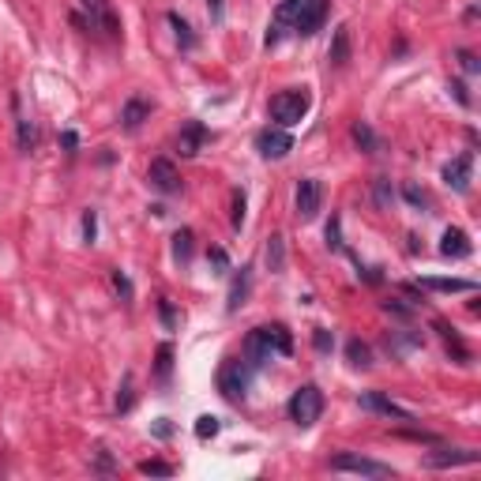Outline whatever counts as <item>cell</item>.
Returning <instances> with one entry per match:
<instances>
[{"instance_id": "6da1fadb", "label": "cell", "mask_w": 481, "mask_h": 481, "mask_svg": "<svg viewBox=\"0 0 481 481\" xmlns=\"http://www.w3.org/2000/svg\"><path fill=\"white\" fill-rule=\"evenodd\" d=\"M290 354H294V335L286 331L282 323L256 328V331H248V339H245L248 369H263V365H271L274 357H290Z\"/></svg>"}, {"instance_id": "7a4b0ae2", "label": "cell", "mask_w": 481, "mask_h": 481, "mask_svg": "<svg viewBox=\"0 0 481 481\" xmlns=\"http://www.w3.org/2000/svg\"><path fill=\"white\" fill-rule=\"evenodd\" d=\"M323 19H328V0H282L279 8H274V23L286 30L294 27L297 34H316L323 27Z\"/></svg>"}, {"instance_id": "3957f363", "label": "cell", "mask_w": 481, "mask_h": 481, "mask_svg": "<svg viewBox=\"0 0 481 481\" xmlns=\"http://www.w3.org/2000/svg\"><path fill=\"white\" fill-rule=\"evenodd\" d=\"M312 110V94L308 87H290V91H279L271 98V117L279 120V128H294L308 117Z\"/></svg>"}, {"instance_id": "277c9868", "label": "cell", "mask_w": 481, "mask_h": 481, "mask_svg": "<svg viewBox=\"0 0 481 481\" xmlns=\"http://www.w3.org/2000/svg\"><path fill=\"white\" fill-rule=\"evenodd\" d=\"M320 414H323V391L316 383H301L290 399V421L297 429H308L320 421Z\"/></svg>"}, {"instance_id": "5b68a950", "label": "cell", "mask_w": 481, "mask_h": 481, "mask_svg": "<svg viewBox=\"0 0 481 481\" xmlns=\"http://www.w3.org/2000/svg\"><path fill=\"white\" fill-rule=\"evenodd\" d=\"M248 376H252V369H248L245 357H226L222 369H219V391H222L230 402H245Z\"/></svg>"}, {"instance_id": "8992f818", "label": "cell", "mask_w": 481, "mask_h": 481, "mask_svg": "<svg viewBox=\"0 0 481 481\" xmlns=\"http://www.w3.org/2000/svg\"><path fill=\"white\" fill-rule=\"evenodd\" d=\"M331 470L339 474H361V477H395V470L388 463H376V459H365V455H354V451H342L331 459Z\"/></svg>"}, {"instance_id": "52a82bcc", "label": "cell", "mask_w": 481, "mask_h": 481, "mask_svg": "<svg viewBox=\"0 0 481 481\" xmlns=\"http://www.w3.org/2000/svg\"><path fill=\"white\" fill-rule=\"evenodd\" d=\"M79 4H83V11H87V23H83L87 30H98V34H105V38H117L120 34V23L113 16L110 0H79Z\"/></svg>"}, {"instance_id": "ba28073f", "label": "cell", "mask_w": 481, "mask_h": 481, "mask_svg": "<svg viewBox=\"0 0 481 481\" xmlns=\"http://www.w3.org/2000/svg\"><path fill=\"white\" fill-rule=\"evenodd\" d=\"M320 203H323V185L316 177H301L297 180V219L312 222L320 214Z\"/></svg>"}, {"instance_id": "9c48e42d", "label": "cell", "mask_w": 481, "mask_h": 481, "mask_svg": "<svg viewBox=\"0 0 481 481\" xmlns=\"http://www.w3.org/2000/svg\"><path fill=\"white\" fill-rule=\"evenodd\" d=\"M256 151L263 154V158L279 162L294 151V136L286 128H263V132H256Z\"/></svg>"}, {"instance_id": "30bf717a", "label": "cell", "mask_w": 481, "mask_h": 481, "mask_svg": "<svg viewBox=\"0 0 481 481\" xmlns=\"http://www.w3.org/2000/svg\"><path fill=\"white\" fill-rule=\"evenodd\" d=\"M357 406H361V410H372V414H380V417L414 421V414L406 410V406H399L395 399H388V395H380V391H361V395H357Z\"/></svg>"}, {"instance_id": "8fae6325", "label": "cell", "mask_w": 481, "mask_h": 481, "mask_svg": "<svg viewBox=\"0 0 481 481\" xmlns=\"http://www.w3.org/2000/svg\"><path fill=\"white\" fill-rule=\"evenodd\" d=\"M147 180H151V188L162 192V196H177L180 192V173H177V166L170 158H154L151 170H147Z\"/></svg>"}, {"instance_id": "7c38bea8", "label": "cell", "mask_w": 481, "mask_h": 481, "mask_svg": "<svg viewBox=\"0 0 481 481\" xmlns=\"http://www.w3.org/2000/svg\"><path fill=\"white\" fill-rule=\"evenodd\" d=\"M470 170H474V154L463 151L459 158H451L444 166V185L455 188V192H470Z\"/></svg>"}, {"instance_id": "4fadbf2b", "label": "cell", "mask_w": 481, "mask_h": 481, "mask_svg": "<svg viewBox=\"0 0 481 481\" xmlns=\"http://www.w3.org/2000/svg\"><path fill=\"white\" fill-rule=\"evenodd\" d=\"M211 139V132L199 124V120H188L185 128H180V136H177V151H180V158H192V154H199V147Z\"/></svg>"}, {"instance_id": "5bb4252c", "label": "cell", "mask_w": 481, "mask_h": 481, "mask_svg": "<svg viewBox=\"0 0 481 481\" xmlns=\"http://www.w3.org/2000/svg\"><path fill=\"white\" fill-rule=\"evenodd\" d=\"M470 252H474V245H470V237H466V230H459V226H448V230H444L440 256H448V260H466Z\"/></svg>"}, {"instance_id": "9a60e30c", "label": "cell", "mask_w": 481, "mask_h": 481, "mask_svg": "<svg viewBox=\"0 0 481 481\" xmlns=\"http://www.w3.org/2000/svg\"><path fill=\"white\" fill-rule=\"evenodd\" d=\"M252 297V267H240L230 282V294H226V312L245 308V301Z\"/></svg>"}, {"instance_id": "2e32d148", "label": "cell", "mask_w": 481, "mask_h": 481, "mask_svg": "<svg viewBox=\"0 0 481 481\" xmlns=\"http://www.w3.org/2000/svg\"><path fill=\"white\" fill-rule=\"evenodd\" d=\"M417 290H432V294H474L477 282L470 279H436V274H425L417 282Z\"/></svg>"}, {"instance_id": "e0dca14e", "label": "cell", "mask_w": 481, "mask_h": 481, "mask_svg": "<svg viewBox=\"0 0 481 481\" xmlns=\"http://www.w3.org/2000/svg\"><path fill=\"white\" fill-rule=\"evenodd\" d=\"M429 466H466V463H477V451H463V448H436L425 455Z\"/></svg>"}, {"instance_id": "ac0fdd59", "label": "cell", "mask_w": 481, "mask_h": 481, "mask_svg": "<svg viewBox=\"0 0 481 481\" xmlns=\"http://www.w3.org/2000/svg\"><path fill=\"white\" fill-rule=\"evenodd\" d=\"M147 117H151V102L139 98V94H132V98L124 102V110H120V124H124L128 132H136Z\"/></svg>"}, {"instance_id": "d6986e66", "label": "cell", "mask_w": 481, "mask_h": 481, "mask_svg": "<svg viewBox=\"0 0 481 481\" xmlns=\"http://www.w3.org/2000/svg\"><path fill=\"white\" fill-rule=\"evenodd\" d=\"M328 60L335 68H346L350 64V27H335V38H331V50H328Z\"/></svg>"}, {"instance_id": "ffe728a7", "label": "cell", "mask_w": 481, "mask_h": 481, "mask_svg": "<svg viewBox=\"0 0 481 481\" xmlns=\"http://www.w3.org/2000/svg\"><path fill=\"white\" fill-rule=\"evenodd\" d=\"M263 260H267V271H271V274H282V271H286V240H282V233H274V237L267 240Z\"/></svg>"}, {"instance_id": "44dd1931", "label": "cell", "mask_w": 481, "mask_h": 481, "mask_svg": "<svg viewBox=\"0 0 481 481\" xmlns=\"http://www.w3.org/2000/svg\"><path fill=\"white\" fill-rule=\"evenodd\" d=\"M383 346H388L391 357H406L410 350H417V346H421V335H402V331H395V335H388V342H383Z\"/></svg>"}, {"instance_id": "7402d4cb", "label": "cell", "mask_w": 481, "mask_h": 481, "mask_svg": "<svg viewBox=\"0 0 481 481\" xmlns=\"http://www.w3.org/2000/svg\"><path fill=\"white\" fill-rule=\"evenodd\" d=\"M132 402H136V376H132V372H124L120 391H117V414H128Z\"/></svg>"}, {"instance_id": "603a6c76", "label": "cell", "mask_w": 481, "mask_h": 481, "mask_svg": "<svg viewBox=\"0 0 481 481\" xmlns=\"http://www.w3.org/2000/svg\"><path fill=\"white\" fill-rule=\"evenodd\" d=\"M372 199H376V207H380V211H391V203H395V188H391V180H388V177H376V180H372Z\"/></svg>"}, {"instance_id": "cb8c5ba5", "label": "cell", "mask_w": 481, "mask_h": 481, "mask_svg": "<svg viewBox=\"0 0 481 481\" xmlns=\"http://www.w3.org/2000/svg\"><path fill=\"white\" fill-rule=\"evenodd\" d=\"M354 143H357L361 151H369V154H376V151H380L376 132H372V128L365 124V120H357V124H354Z\"/></svg>"}, {"instance_id": "d4e9b609", "label": "cell", "mask_w": 481, "mask_h": 481, "mask_svg": "<svg viewBox=\"0 0 481 481\" xmlns=\"http://www.w3.org/2000/svg\"><path fill=\"white\" fill-rule=\"evenodd\" d=\"M346 357H350L354 369H369V365H372V350H369V346L361 342V339H350V342H346Z\"/></svg>"}, {"instance_id": "484cf974", "label": "cell", "mask_w": 481, "mask_h": 481, "mask_svg": "<svg viewBox=\"0 0 481 481\" xmlns=\"http://www.w3.org/2000/svg\"><path fill=\"white\" fill-rule=\"evenodd\" d=\"M192 240H196V237H192V230H177L173 233V260L177 263H188L192 260V248H196Z\"/></svg>"}, {"instance_id": "4316f807", "label": "cell", "mask_w": 481, "mask_h": 481, "mask_svg": "<svg viewBox=\"0 0 481 481\" xmlns=\"http://www.w3.org/2000/svg\"><path fill=\"white\" fill-rule=\"evenodd\" d=\"M170 27H173V34H177L180 50H196V34H192V27L177 16V11H170Z\"/></svg>"}, {"instance_id": "83f0119b", "label": "cell", "mask_w": 481, "mask_h": 481, "mask_svg": "<svg viewBox=\"0 0 481 481\" xmlns=\"http://www.w3.org/2000/svg\"><path fill=\"white\" fill-rule=\"evenodd\" d=\"M154 372H158V383H170V372H173V346H170V342L158 346V361H154Z\"/></svg>"}, {"instance_id": "f1b7e54d", "label": "cell", "mask_w": 481, "mask_h": 481, "mask_svg": "<svg viewBox=\"0 0 481 481\" xmlns=\"http://www.w3.org/2000/svg\"><path fill=\"white\" fill-rule=\"evenodd\" d=\"M402 196H406V203H410V207H417V211H425V207H429V192H425V188H417L414 180H406V185H402Z\"/></svg>"}, {"instance_id": "f546056e", "label": "cell", "mask_w": 481, "mask_h": 481, "mask_svg": "<svg viewBox=\"0 0 481 481\" xmlns=\"http://www.w3.org/2000/svg\"><path fill=\"white\" fill-rule=\"evenodd\" d=\"M34 143H38V132H34L30 120H23V117H19V151H23V154H30V151H34Z\"/></svg>"}, {"instance_id": "4dcf8cb0", "label": "cell", "mask_w": 481, "mask_h": 481, "mask_svg": "<svg viewBox=\"0 0 481 481\" xmlns=\"http://www.w3.org/2000/svg\"><path fill=\"white\" fill-rule=\"evenodd\" d=\"M139 474H147V477H173V466L162 463V459H147V463H139Z\"/></svg>"}, {"instance_id": "1f68e13d", "label": "cell", "mask_w": 481, "mask_h": 481, "mask_svg": "<svg viewBox=\"0 0 481 481\" xmlns=\"http://www.w3.org/2000/svg\"><path fill=\"white\" fill-rule=\"evenodd\" d=\"M245 207H248V199H245V188H233V214H230V222L240 230V222H245Z\"/></svg>"}, {"instance_id": "d6a6232c", "label": "cell", "mask_w": 481, "mask_h": 481, "mask_svg": "<svg viewBox=\"0 0 481 481\" xmlns=\"http://www.w3.org/2000/svg\"><path fill=\"white\" fill-rule=\"evenodd\" d=\"M214 432H219V417H211V414H203L199 421H196V436L199 440H211Z\"/></svg>"}, {"instance_id": "836d02e7", "label": "cell", "mask_w": 481, "mask_h": 481, "mask_svg": "<svg viewBox=\"0 0 481 481\" xmlns=\"http://www.w3.org/2000/svg\"><path fill=\"white\" fill-rule=\"evenodd\" d=\"M328 245L335 252L342 248V222H339V214H331V222H328Z\"/></svg>"}, {"instance_id": "e575fe53", "label": "cell", "mask_w": 481, "mask_h": 481, "mask_svg": "<svg viewBox=\"0 0 481 481\" xmlns=\"http://www.w3.org/2000/svg\"><path fill=\"white\" fill-rule=\"evenodd\" d=\"M113 286H117V294H120V301H132V279H128V274L124 271H113Z\"/></svg>"}, {"instance_id": "d590c367", "label": "cell", "mask_w": 481, "mask_h": 481, "mask_svg": "<svg viewBox=\"0 0 481 481\" xmlns=\"http://www.w3.org/2000/svg\"><path fill=\"white\" fill-rule=\"evenodd\" d=\"M383 312H388V316H399V320H410L414 316V308L402 305V301H383Z\"/></svg>"}, {"instance_id": "8d00e7d4", "label": "cell", "mask_w": 481, "mask_h": 481, "mask_svg": "<svg viewBox=\"0 0 481 481\" xmlns=\"http://www.w3.org/2000/svg\"><path fill=\"white\" fill-rule=\"evenodd\" d=\"M207 260L214 263V271H219V274L230 271V256H226V248H211V252H207Z\"/></svg>"}, {"instance_id": "74e56055", "label": "cell", "mask_w": 481, "mask_h": 481, "mask_svg": "<svg viewBox=\"0 0 481 481\" xmlns=\"http://www.w3.org/2000/svg\"><path fill=\"white\" fill-rule=\"evenodd\" d=\"M83 237H87L91 245H94V237H98V214H94V211L83 214Z\"/></svg>"}, {"instance_id": "f35d334b", "label": "cell", "mask_w": 481, "mask_h": 481, "mask_svg": "<svg viewBox=\"0 0 481 481\" xmlns=\"http://www.w3.org/2000/svg\"><path fill=\"white\" fill-rule=\"evenodd\" d=\"M158 316H162V323H166V328H177V308L170 305V301H158Z\"/></svg>"}, {"instance_id": "ab89813d", "label": "cell", "mask_w": 481, "mask_h": 481, "mask_svg": "<svg viewBox=\"0 0 481 481\" xmlns=\"http://www.w3.org/2000/svg\"><path fill=\"white\" fill-rule=\"evenodd\" d=\"M312 346H316V350H320V354H328V350H331V346H335V339H331V331H323V328H320L316 335H312Z\"/></svg>"}, {"instance_id": "60d3db41", "label": "cell", "mask_w": 481, "mask_h": 481, "mask_svg": "<svg viewBox=\"0 0 481 481\" xmlns=\"http://www.w3.org/2000/svg\"><path fill=\"white\" fill-rule=\"evenodd\" d=\"M455 57H459V64H463V71H466V76H474V71L481 68V64H477V57H474V53H466V50H459Z\"/></svg>"}, {"instance_id": "b9f144b4", "label": "cell", "mask_w": 481, "mask_h": 481, "mask_svg": "<svg viewBox=\"0 0 481 481\" xmlns=\"http://www.w3.org/2000/svg\"><path fill=\"white\" fill-rule=\"evenodd\" d=\"M94 470H102V474H110L113 470V459L105 451H98V463H94Z\"/></svg>"}, {"instance_id": "7bdbcfd3", "label": "cell", "mask_w": 481, "mask_h": 481, "mask_svg": "<svg viewBox=\"0 0 481 481\" xmlns=\"http://www.w3.org/2000/svg\"><path fill=\"white\" fill-rule=\"evenodd\" d=\"M207 11H211L214 23H222V16H226V11H222V0H207Z\"/></svg>"}, {"instance_id": "ee69618b", "label": "cell", "mask_w": 481, "mask_h": 481, "mask_svg": "<svg viewBox=\"0 0 481 481\" xmlns=\"http://www.w3.org/2000/svg\"><path fill=\"white\" fill-rule=\"evenodd\" d=\"M451 91H455V98H459L463 105H470V94H466V87H463V83H459V79H455V83H451Z\"/></svg>"}, {"instance_id": "f6af8a7d", "label": "cell", "mask_w": 481, "mask_h": 481, "mask_svg": "<svg viewBox=\"0 0 481 481\" xmlns=\"http://www.w3.org/2000/svg\"><path fill=\"white\" fill-rule=\"evenodd\" d=\"M154 436H162V440H166V436H173V425H170V421L162 417L158 425H154Z\"/></svg>"}, {"instance_id": "bcb514c9", "label": "cell", "mask_w": 481, "mask_h": 481, "mask_svg": "<svg viewBox=\"0 0 481 481\" xmlns=\"http://www.w3.org/2000/svg\"><path fill=\"white\" fill-rule=\"evenodd\" d=\"M357 274H361V279H365V282H372V286L380 282V271H376V267H361Z\"/></svg>"}]
</instances>
